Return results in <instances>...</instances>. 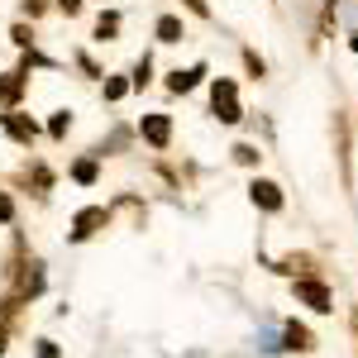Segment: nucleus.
<instances>
[{"instance_id": "obj_1", "label": "nucleus", "mask_w": 358, "mask_h": 358, "mask_svg": "<svg viewBox=\"0 0 358 358\" xmlns=\"http://www.w3.org/2000/svg\"><path fill=\"white\" fill-rule=\"evenodd\" d=\"M210 110H215L220 124H239V120H244V106H239V86H234V77H215V82H210Z\"/></svg>"}, {"instance_id": "obj_2", "label": "nucleus", "mask_w": 358, "mask_h": 358, "mask_svg": "<svg viewBox=\"0 0 358 358\" xmlns=\"http://www.w3.org/2000/svg\"><path fill=\"white\" fill-rule=\"evenodd\" d=\"M292 296H296V306L315 310V315H330L334 310V292L320 277H292Z\"/></svg>"}, {"instance_id": "obj_3", "label": "nucleus", "mask_w": 358, "mask_h": 358, "mask_svg": "<svg viewBox=\"0 0 358 358\" xmlns=\"http://www.w3.org/2000/svg\"><path fill=\"white\" fill-rule=\"evenodd\" d=\"M106 224H110V210H106V206H86V210L72 215L67 239H72V244H82V239H91V234H96V229H106Z\"/></svg>"}, {"instance_id": "obj_4", "label": "nucleus", "mask_w": 358, "mask_h": 358, "mask_svg": "<svg viewBox=\"0 0 358 358\" xmlns=\"http://www.w3.org/2000/svg\"><path fill=\"white\" fill-rule=\"evenodd\" d=\"M248 201H253L263 215H277V210L287 206L282 187H277V182H268V177H253V182H248Z\"/></svg>"}, {"instance_id": "obj_5", "label": "nucleus", "mask_w": 358, "mask_h": 358, "mask_svg": "<svg viewBox=\"0 0 358 358\" xmlns=\"http://www.w3.org/2000/svg\"><path fill=\"white\" fill-rule=\"evenodd\" d=\"M138 134H143L148 148H167V143H172V120H167V115H143V120H138Z\"/></svg>"}, {"instance_id": "obj_6", "label": "nucleus", "mask_w": 358, "mask_h": 358, "mask_svg": "<svg viewBox=\"0 0 358 358\" xmlns=\"http://www.w3.org/2000/svg\"><path fill=\"white\" fill-rule=\"evenodd\" d=\"M5 134L15 138V143H34V138H38V124H34V120H29V115H20V110H10L5 115Z\"/></svg>"}, {"instance_id": "obj_7", "label": "nucleus", "mask_w": 358, "mask_h": 358, "mask_svg": "<svg viewBox=\"0 0 358 358\" xmlns=\"http://www.w3.org/2000/svg\"><path fill=\"white\" fill-rule=\"evenodd\" d=\"M201 77H206V62H196V67H187V72L177 67V72H167V91H172V96H187Z\"/></svg>"}, {"instance_id": "obj_8", "label": "nucleus", "mask_w": 358, "mask_h": 358, "mask_svg": "<svg viewBox=\"0 0 358 358\" xmlns=\"http://www.w3.org/2000/svg\"><path fill=\"white\" fill-rule=\"evenodd\" d=\"M310 268H315V258H310V253H287V258L277 263V273H287V277H315Z\"/></svg>"}, {"instance_id": "obj_9", "label": "nucleus", "mask_w": 358, "mask_h": 358, "mask_svg": "<svg viewBox=\"0 0 358 358\" xmlns=\"http://www.w3.org/2000/svg\"><path fill=\"white\" fill-rule=\"evenodd\" d=\"M153 34H158V43H182V38H187V29H182L177 15H163V20L153 24Z\"/></svg>"}, {"instance_id": "obj_10", "label": "nucleus", "mask_w": 358, "mask_h": 358, "mask_svg": "<svg viewBox=\"0 0 358 358\" xmlns=\"http://www.w3.org/2000/svg\"><path fill=\"white\" fill-rule=\"evenodd\" d=\"M20 96H24V72H0V101L15 106Z\"/></svg>"}, {"instance_id": "obj_11", "label": "nucleus", "mask_w": 358, "mask_h": 358, "mask_svg": "<svg viewBox=\"0 0 358 358\" xmlns=\"http://www.w3.org/2000/svg\"><path fill=\"white\" fill-rule=\"evenodd\" d=\"M282 339H287V349H296V354H310V349H315L310 330H306V325H296V320L287 325V334H282Z\"/></svg>"}, {"instance_id": "obj_12", "label": "nucleus", "mask_w": 358, "mask_h": 358, "mask_svg": "<svg viewBox=\"0 0 358 358\" xmlns=\"http://www.w3.org/2000/svg\"><path fill=\"white\" fill-rule=\"evenodd\" d=\"M20 292H24V296H38V292H43V273H38V263H29V268H24V277H20Z\"/></svg>"}, {"instance_id": "obj_13", "label": "nucleus", "mask_w": 358, "mask_h": 358, "mask_svg": "<svg viewBox=\"0 0 358 358\" xmlns=\"http://www.w3.org/2000/svg\"><path fill=\"white\" fill-rule=\"evenodd\" d=\"M229 153H234V163H239V167H258V158H263V153H258L253 143H234Z\"/></svg>"}, {"instance_id": "obj_14", "label": "nucleus", "mask_w": 358, "mask_h": 358, "mask_svg": "<svg viewBox=\"0 0 358 358\" xmlns=\"http://www.w3.org/2000/svg\"><path fill=\"white\" fill-rule=\"evenodd\" d=\"M115 34H120V15H115V10H106V15L96 20V38H115Z\"/></svg>"}, {"instance_id": "obj_15", "label": "nucleus", "mask_w": 358, "mask_h": 358, "mask_svg": "<svg viewBox=\"0 0 358 358\" xmlns=\"http://www.w3.org/2000/svg\"><path fill=\"white\" fill-rule=\"evenodd\" d=\"M129 82H134V91H143V86L153 82V62H148V57H138V62H134V77H129Z\"/></svg>"}, {"instance_id": "obj_16", "label": "nucleus", "mask_w": 358, "mask_h": 358, "mask_svg": "<svg viewBox=\"0 0 358 358\" xmlns=\"http://www.w3.org/2000/svg\"><path fill=\"white\" fill-rule=\"evenodd\" d=\"M129 91H134V82H124V77H110V82H106V101H124Z\"/></svg>"}, {"instance_id": "obj_17", "label": "nucleus", "mask_w": 358, "mask_h": 358, "mask_svg": "<svg viewBox=\"0 0 358 358\" xmlns=\"http://www.w3.org/2000/svg\"><path fill=\"white\" fill-rule=\"evenodd\" d=\"M67 129H72V110H57L53 120H48V134H53V138H67Z\"/></svg>"}, {"instance_id": "obj_18", "label": "nucleus", "mask_w": 358, "mask_h": 358, "mask_svg": "<svg viewBox=\"0 0 358 358\" xmlns=\"http://www.w3.org/2000/svg\"><path fill=\"white\" fill-rule=\"evenodd\" d=\"M96 172H101V167H96V158H82V163L72 167V177H77V182H86V187L96 182Z\"/></svg>"}, {"instance_id": "obj_19", "label": "nucleus", "mask_w": 358, "mask_h": 358, "mask_svg": "<svg viewBox=\"0 0 358 358\" xmlns=\"http://www.w3.org/2000/svg\"><path fill=\"white\" fill-rule=\"evenodd\" d=\"M244 67L253 72V77H263V72H268V62H263V57L253 53V48H244Z\"/></svg>"}, {"instance_id": "obj_20", "label": "nucleus", "mask_w": 358, "mask_h": 358, "mask_svg": "<svg viewBox=\"0 0 358 358\" xmlns=\"http://www.w3.org/2000/svg\"><path fill=\"white\" fill-rule=\"evenodd\" d=\"M10 43H15V48H29V43H34L29 24H15V29H10Z\"/></svg>"}, {"instance_id": "obj_21", "label": "nucleus", "mask_w": 358, "mask_h": 358, "mask_svg": "<svg viewBox=\"0 0 358 358\" xmlns=\"http://www.w3.org/2000/svg\"><path fill=\"white\" fill-rule=\"evenodd\" d=\"M34 358H62V349H57L53 339H38V349H34Z\"/></svg>"}, {"instance_id": "obj_22", "label": "nucleus", "mask_w": 358, "mask_h": 358, "mask_svg": "<svg viewBox=\"0 0 358 358\" xmlns=\"http://www.w3.org/2000/svg\"><path fill=\"white\" fill-rule=\"evenodd\" d=\"M10 220H15V201L0 192V224H10Z\"/></svg>"}, {"instance_id": "obj_23", "label": "nucleus", "mask_w": 358, "mask_h": 358, "mask_svg": "<svg viewBox=\"0 0 358 358\" xmlns=\"http://www.w3.org/2000/svg\"><path fill=\"white\" fill-rule=\"evenodd\" d=\"M192 15H201V20H210V0H182Z\"/></svg>"}, {"instance_id": "obj_24", "label": "nucleus", "mask_w": 358, "mask_h": 358, "mask_svg": "<svg viewBox=\"0 0 358 358\" xmlns=\"http://www.w3.org/2000/svg\"><path fill=\"white\" fill-rule=\"evenodd\" d=\"M24 10H29V20H34V15H43V10H48V0H24Z\"/></svg>"}, {"instance_id": "obj_25", "label": "nucleus", "mask_w": 358, "mask_h": 358, "mask_svg": "<svg viewBox=\"0 0 358 358\" xmlns=\"http://www.w3.org/2000/svg\"><path fill=\"white\" fill-rule=\"evenodd\" d=\"M57 10H62V15H77V10H82V0H57Z\"/></svg>"}, {"instance_id": "obj_26", "label": "nucleus", "mask_w": 358, "mask_h": 358, "mask_svg": "<svg viewBox=\"0 0 358 358\" xmlns=\"http://www.w3.org/2000/svg\"><path fill=\"white\" fill-rule=\"evenodd\" d=\"M349 325H354V339H358V310H354V315H349Z\"/></svg>"}, {"instance_id": "obj_27", "label": "nucleus", "mask_w": 358, "mask_h": 358, "mask_svg": "<svg viewBox=\"0 0 358 358\" xmlns=\"http://www.w3.org/2000/svg\"><path fill=\"white\" fill-rule=\"evenodd\" d=\"M349 48H354V53H358V34H354V38H349Z\"/></svg>"}]
</instances>
